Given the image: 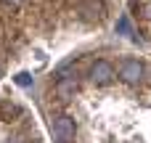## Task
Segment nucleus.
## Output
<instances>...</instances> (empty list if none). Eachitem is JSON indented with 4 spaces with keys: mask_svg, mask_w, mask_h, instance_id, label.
<instances>
[{
    "mask_svg": "<svg viewBox=\"0 0 151 143\" xmlns=\"http://www.w3.org/2000/svg\"><path fill=\"white\" fill-rule=\"evenodd\" d=\"M53 135L61 143H72L74 141V119L72 117H58L53 122Z\"/></svg>",
    "mask_w": 151,
    "mask_h": 143,
    "instance_id": "1",
    "label": "nucleus"
},
{
    "mask_svg": "<svg viewBox=\"0 0 151 143\" xmlns=\"http://www.w3.org/2000/svg\"><path fill=\"white\" fill-rule=\"evenodd\" d=\"M90 77H93V82L106 85V82H111V77H114V66H111L109 61H96V64L90 66Z\"/></svg>",
    "mask_w": 151,
    "mask_h": 143,
    "instance_id": "2",
    "label": "nucleus"
},
{
    "mask_svg": "<svg viewBox=\"0 0 151 143\" xmlns=\"http://www.w3.org/2000/svg\"><path fill=\"white\" fill-rule=\"evenodd\" d=\"M141 74H143V66H141V61L125 58V61L119 64V77H122L125 82H138V80H141Z\"/></svg>",
    "mask_w": 151,
    "mask_h": 143,
    "instance_id": "3",
    "label": "nucleus"
},
{
    "mask_svg": "<svg viewBox=\"0 0 151 143\" xmlns=\"http://www.w3.org/2000/svg\"><path fill=\"white\" fill-rule=\"evenodd\" d=\"M74 88H77V80H74V77H61V82L56 85V96L66 101V98L74 96Z\"/></svg>",
    "mask_w": 151,
    "mask_h": 143,
    "instance_id": "4",
    "label": "nucleus"
},
{
    "mask_svg": "<svg viewBox=\"0 0 151 143\" xmlns=\"http://www.w3.org/2000/svg\"><path fill=\"white\" fill-rule=\"evenodd\" d=\"M117 32H122V34H127V37H133L135 32H133V27H130V19L127 16H122L119 21H117Z\"/></svg>",
    "mask_w": 151,
    "mask_h": 143,
    "instance_id": "5",
    "label": "nucleus"
},
{
    "mask_svg": "<svg viewBox=\"0 0 151 143\" xmlns=\"http://www.w3.org/2000/svg\"><path fill=\"white\" fill-rule=\"evenodd\" d=\"M16 85H21V88H29V85H32V77H29L27 72H21V74H16Z\"/></svg>",
    "mask_w": 151,
    "mask_h": 143,
    "instance_id": "6",
    "label": "nucleus"
},
{
    "mask_svg": "<svg viewBox=\"0 0 151 143\" xmlns=\"http://www.w3.org/2000/svg\"><path fill=\"white\" fill-rule=\"evenodd\" d=\"M8 143H35V141H29V138H13V141H8Z\"/></svg>",
    "mask_w": 151,
    "mask_h": 143,
    "instance_id": "7",
    "label": "nucleus"
},
{
    "mask_svg": "<svg viewBox=\"0 0 151 143\" xmlns=\"http://www.w3.org/2000/svg\"><path fill=\"white\" fill-rule=\"evenodd\" d=\"M11 3H19V0H11Z\"/></svg>",
    "mask_w": 151,
    "mask_h": 143,
    "instance_id": "8",
    "label": "nucleus"
}]
</instances>
